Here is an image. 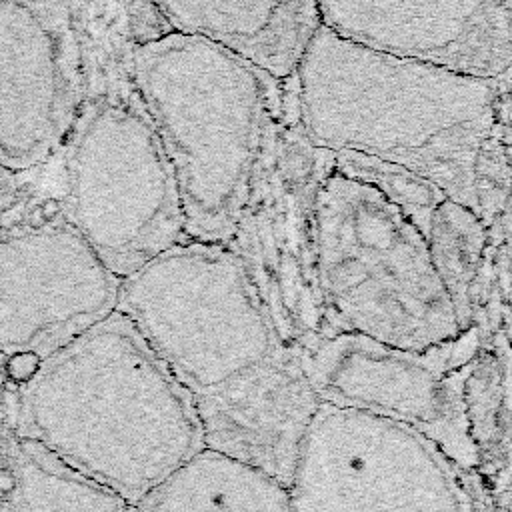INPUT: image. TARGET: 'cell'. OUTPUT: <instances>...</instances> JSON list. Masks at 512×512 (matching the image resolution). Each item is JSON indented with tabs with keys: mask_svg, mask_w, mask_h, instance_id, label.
<instances>
[{
	"mask_svg": "<svg viewBox=\"0 0 512 512\" xmlns=\"http://www.w3.org/2000/svg\"><path fill=\"white\" fill-rule=\"evenodd\" d=\"M62 348L68 456L136 506L202 448L192 396L116 308Z\"/></svg>",
	"mask_w": 512,
	"mask_h": 512,
	"instance_id": "5b68a950",
	"label": "cell"
},
{
	"mask_svg": "<svg viewBox=\"0 0 512 512\" xmlns=\"http://www.w3.org/2000/svg\"><path fill=\"white\" fill-rule=\"evenodd\" d=\"M20 202L16 174L0 166V218H4Z\"/></svg>",
	"mask_w": 512,
	"mask_h": 512,
	"instance_id": "e0dca14e",
	"label": "cell"
},
{
	"mask_svg": "<svg viewBox=\"0 0 512 512\" xmlns=\"http://www.w3.org/2000/svg\"><path fill=\"white\" fill-rule=\"evenodd\" d=\"M132 70L174 172L186 238L226 244L256 176L284 78L172 28L134 46Z\"/></svg>",
	"mask_w": 512,
	"mask_h": 512,
	"instance_id": "3957f363",
	"label": "cell"
},
{
	"mask_svg": "<svg viewBox=\"0 0 512 512\" xmlns=\"http://www.w3.org/2000/svg\"><path fill=\"white\" fill-rule=\"evenodd\" d=\"M4 388H6V390H10V392H16V390L20 388V384H18V382H14V380H10V378H6Z\"/></svg>",
	"mask_w": 512,
	"mask_h": 512,
	"instance_id": "d6986e66",
	"label": "cell"
},
{
	"mask_svg": "<svg viewBox=\"0 0 512 512\" xmlns=\"http://www.w3.org/2000/svg\"><path fill=\"white\" fill-rule=\"evenodd\" d=\"M314 268L320 336L348 332L424 350L466 330L420 232L334 164L316 196Z\"/></svg>",
	"mask_w": 512,
	"mask_h": 512,
	"instance_id": "277c9868",
	"label": "cell"
},
{
	"mask_svg": "<svg viewBox=\"0 0 512 512\" xmlns=\"http://www.w3.org/2000/svg\"><path fill=\"white\" fill-rule=\"evenodd\" d=\"M16 488V478L8 468H0V494H10Z\"/></svg>",
	"mask_w": 512,
	"mask_h": 512,
	"instance_id": "ac0fdd59",
	"label": "cell"
},
{
	"mask_svg": "<svg viewBox=\"0 0 512 512\" xmlns=\"http://www.w3.org/2000/svg\"><path fill=\"white\" fill-rule=\"evenodd\" d=\"M176 32L212 40L288 78L320 26L316 0H150Z\"/></svg>",
	"mask_w": 512,
	"mask_h": 512,
	"instance_id": "5bb4252c",
	"label": "cell"
},
{
	"mask_svg": "<svg viewBox=\"0 0 512 512\" xmlns=\"http://www.w3.org/2000/svg\"><path fill=\"white\" fill-rule=\"evenodd\" d=\"M82 42V96L54 198L100 260L124 278L186 240L180 196L132 70L134 46L170 28L150 0H70Z\"/></svg>",
	"mask_w": 512,
	"mask_h": 512,
	"instance_id": "6da1fadb",
	"label": "cell"
},
{
	"mask_svg": "<svg viewBox=\"0 0 512 512\" xmlns=\"http://www.w3.org/2000/svg\"><path fill=\"white\" fill-rule=\"evenodd\" d=\"M202 448L290 484L306 432L322 404L302 350L280 348L230 382L192 396Z\"/></svg>",
	"mask_w": 512,
	"mask_h": 512,
	"instance_id": "4fadbf2b",
	"label": "cell"
},
{
	"mask_svg": "<svg viewBox=\"0 0 512 512\" xmlns=\"http://www.w3.org/2000/svg\"><path fill=\"white\" fill-rule=\"evenodd\" d=\"M8 214L0 218V324H16L40 354L38 348L64 346L106 318L122 278L54 198L38 200L18 218Z\"/></svg>",
	"mask_w": 512,
	"mask_h": 512,
	"instance_id": "30bf717a",
	"label": "cell"
},
{
	"mask_svg": "<svg viewBox=\"0 0 512 512\" xmlns=\"http://www.w3.org/2000/svg\"><path fill=\"white\" fill-rule=\"evenodd\" d=\"M40 364H42L40 354H36V352H32V350L14 352V354L8 356V360H6L4 374H6V378H10V380H14V382L24 384V382L32 380V378L38 374Z\"/></svg>",
	"mask_w": 512,
	"mask_h": 512,
	"instance_id": "2e32d148",
	"label": "cell"
},
{
	"mask_svg": "<svg viewBox=\"0 0 512 512\" xmlns=\"http://www.w3.org/2000/svg\"><path fill=\"white\" fill-rule=\"evenodd\" d=\"M332 152L304 134L292 74L282 80L246 204L224 244L266 306L280 340L304 350L320 336L314 208Z\"/></svg>",
	"mask_w": 512,
	"mask_h": 512,
	"instance_id": "52a82bcc",
	"label": "cell"
},
{
	"mask_svg": "<svg viewBox=\"0 0 512 512\" xmlns=\"http://www.w3.org/2000/svg\"><path fill=\"white\" fill-rule=\"evenodd\" d=\"M136 512H292L274 478L200 448L134 506Z\"/></svg>",
	"mask_w": 512,
	"mask_h": 512,
	"instance_id": "9a60e30c",
	"label": "cell"
},
{
	"mask_svg": "<svg viewBox=\"0 0 512 512\" xmlns=\"http://www.w3.org/2000/svg\"><path fill=\"white\" fill-rule=\"evenodd\" d=\"M292 512H472L460 468L396 420L322 402L290 484Z\"/></svg>",
	"mask_w": 512,
	"mask_h": 512,
	"instance_id": "ba28073f",
	"label": "cell"
},
{
	"mask_svg": "<svg viewBox=\"0 0 512 512\" xmlns=\"http://www.w3.org/2000/svg\"><path fill=\"white\" fill-rule=\"evenodd\" d=\"M82 42L70 0H0V166L12 174L60 150L80 104Z\"/></svg>",
	"mask_w": 512,
	"mask_h": 512,
	"instance_id": "8fae6325",
	"label": "cell"
},
{
	"mask_svg": "<svg viewBox=\"0 0 512 512\" xmlns=\"http://www.w3.org/2000/svg\"><path fill=\"white\" fill-rule=\"evenodd\" d=\"M116 310L190 394L210 392L286 344L224 244L186 238L120 280Z\"/></svg>",
	"mask_w": 512,
	"mask_h": 512,
	"instance_id": "8992f818",
	"label": "cell"
},
{
	"mask_svg": "<svg viewBox=\"0 0 512 512\" xmlns=\"http://www.w3.org/2000/svg\"><path fill=\"white\" fill-rule=\"evenodd\" d=\"M336 36L394 56L498 78L510 72V0H316Z\"/></svg>",
	"mask_w": 512,
	"mask_h": 512,
	"instance_id": "7c38bea8",
	"label": "cell"
},
{
	"mask_svg": "<svg viewBox=\"0 0 512 512\" xmlns=\"http://www.w3.org/2000/svg\"><path fill=\"white\" fill-rule=\"evenodd\" d=\"M482 346L474 324L458 338L424 350L336 332L310 342L302 358L322 402L410 426L464 470L480 464L468 388Z\"/></svg>",
	"mask_w": 512,
	"mask_h": 512,
	"instance_id": "9c48e42d",
	"label": "cell"
},
{
	"mask_svg": "<svg viewBox=\"0 0 512 512\" xmlns=\"http://www.w3.org/2000/svg\"><path fill=\"white\" fill-rule=\"evenodd\" d=\"M292 78L316 148L402 166L476 212V164L510 114V72L486 78L394 56L320 24Z\"/></svg>",
	"mask_w": 512,
	"mask_h": 512,
	"instance_id": "7a4b0ae2",
	"label": "cell"
}]
</instances>
